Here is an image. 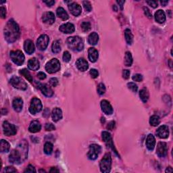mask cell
<instances>
[{"mask_svg": "<svg viewBox=\"0 0 173 173\" xmlns=\"http://www.w3.org/2000/svg\"><path fill=\"white\" fill-rule=\"evenodd\" d=\"M28 155V143L25 140L22 141L16 148L11 151L9 156V161L14 164H20L26 160Z\"/></svg>", "mask_w": 173, "mask_h": 173, "instance_id": "1", "label": "cell"}, {"mask_svg": "<svg viewBox=\"0 0 173 173\" xmlns=\"http://www.w3.org/2000/svg\"><path fill=\"white\" fill-rule=\"evenodd\" d=\"M20 35L18 25L13 19L9 20L4 28L5 39L8 43H14L18 39Z\"/></svg>", "mask_w": 173, "mask_h": 173, "instance_id": "2", "label": "cell"}, {"mask_svg": "<svg viewBox=\"0 0 173 173\" xmlns=\"http://www.w3.org/2000/svg\"><path fill=\"white\" fill-rule=\"evenodd\" d=\"M67 45L70 50L76 51V52L82 51L84 48L83 40L78 36L68 37L67 39Z\"/></svg>", "mask_w": 173, "mask_h": 173, "instance_id": "3", "label": "cell"}, {"mask_svg": "<svg viewBox=\"0 0 173 173\" xmlns=\"http://www.w3.org/2000/svg\"><path fill=\"white\" fill-rule=\"evenodd\" d=\"M112 166V158L110 153H107L104 155L103 158L100 162L99 167L101 172L104 173H108L110 172Z\"/></svg>", "mask_w": 173, "mask_h": 173, "instance_id": "4", "label": "cell"}, {"mask_svg": "<svg viewBox=\"0 0 173 173\" xmlns=\"http://www.w3.org/2000/svg\"><path fill=\"white\" fill-rule=\"evenodd\" d=\"M60 69V63L56 58H53L47 63L46 65V71L50 74L58 72Z\"/></svg>", "mask_w": 173, "mask_h": 173, "instance_id": "5", "label": "cell"}, {"mask_svg": "<svg viewBox=\"0 0 173 173\" xmlns=\"http://www.w3.org/2000/svg\"><path fill=\"white\" fill-rule=\"evenodd\" d=\"M10 58L13 62L18 66H21L25 62V56L21 51H12L10 52Z\"/></svg>", "mask_w": 173, "mask_h": 173, "instance_id": "6", "label": "cell"}, {"mask_svg": "<svg viewBox=\"0 0 173 173\" xmlns=\"http://www.w3.org/2000/svg\"><path fill=\"white\" fill-rule=\"evenodd\" d=\"M43 106L41 100L37 97L33 98L31 100L30 107H29V112L32 114H36L37 113L39 112L42 110Z\"/></svg>", "mask_w": 173, "mask_h": 173, "instance_id": "7", "label": "cell"}, {"mask_svg": "<svg viewBox=\"0 0 173 173\" xmlns=\"http://www.w3.org/2000/svg\"><path fill=\"white\" fill-rule=\"evenodd\" d=\"M10 83L16 89L20 90H26L27 89L26 82L18 76H12L10 79Z\"/></svg>", "mask_w": 173, "mask_h": 173, "instance_id": "8", "label": "cell"}, {"mask_svg": "<svg viewBox=\"0 0 173 173\" xmlns=\"http://www.w3.org/2000/svg\"><path fill=\"white\" fill-rule=\"evenodd\" d=\"M101 147L99 145L92 144L89 146V150L87 153V157L91 160H95L97 158L98 155L101 151Z\"/></svg>", "mask_w": 173, "mask_h": 173, "instance_id": "9", "label": "cell"}, {"mask_svg": "<svg viewBox=\"0 0 173 173\" xmlns=\"http://www.w3.org/2000/svg\"><path fill=\"white\" fill-rule=\"evenodd\" d=\"M3 133L6 136H12L16 134V128L12 124H10L7 121H4L3 123Z\"/></svg>", "mask_w": 173, "mask_h": 173, "instance_id": "10", "label": "cell"}, {"mask_svg": "<svg viewBox=\"0 0 173 173\" xmlns=\"http://www.w3.org/2000/svg\"><path fill=\"white\" fill-rule=\"evenodd\" d=\"M50 39L48 35H41L37 41V46L39 50L44 51L48 46Z\"/></svg>", "mask_w": 173, "mask_h": 173, "instance_id": "11", "label": "cell"}, {"mask_svg": "<svg viewBox=\"0 0 173 173\" xmlns=\"http://www.w3.org/2000/svg\"><path fill=\"white\" fill-rule=\"evenodd\" d=\"M157 155L160 158H164L168 154V146L165 142H159L156 149Z\"/></svg>", "mask_w": 173, "mask_h": 173, "instance_id": "12", "label": "cell"}, {"mask_svg": "<svg viewBox=\"0 0 173 173\" xmlns=\"http://www.w3.org/2000/svg\"><path fill=\"white\" fill-rule=\"evenodd\" d=\"M101 135H102V139H103L104 142L107 144L108 146L111 147L113 150H114L116 154H117V151L115 149L114 146L112 139L110 133H108V131H104V132H102Z\"/></svg>", "mask_w": 173, "mask_h": 173, "instance_id": "13", "label": "cell"}, {"mask_svg": "<svg viewBox=\"0 0 173 173\" xmlns=\"http://www.w3.org/2000/svg\"><path fill=\"white\" fill-rule=\"evenodd\" d=\"M156 134L161 139H166L169 136V129L168 127L166 125L160 126L157 129Z\"/></svg>", "mask_w": 173, "mask_h": 173, "instance_id": "14", "label": "cell"}, {"mask_svg": "<svg viewBox=\"0 0 173 173\" xmlns=\"http://www.w3.org/2000/svg\"><path fill=\"white\" fill-rule=\"evenodd\" d=\"M42 20L43 22L47 25H52L54 23L56 18H55L54 13L51 12H47L43 14Z\"/></svg>", "mask_w": 173, "mask_h": 173, "instance_id": "15", "label": "cell"}, {"mask_svg": "<svg viewBox=\"0 0 173 173\" xmlns=\"http://www.w3.org/2000/svg\"><path fill=\"white\" fill-rule=\"evenodd\" d=\"M101 107L102 111L107 115H111L113 113V108L111 104L107 100H102L101 101Z\"/></svg>", "mask_w": 173, "mask_h": 173, "instance_id": "16", "label": "cell"}, {"mask_svg": "<svg viewBox=\"0 0 173 173\" xmlns=\"http://www.w3.org/2000/svg\"><path fill=\"white\" fill-rule=\"evenodd\" d=\"M39 88L41 90V91L42 92V93L46 97H50L54 95V91L52 89V88L50 86H49L48 84H39Z\"/></svg>", "mask_w": 173, "mask_h": 173, "instance_id": "17", "label": "cell"}, {"mask_svg": "<svg viewBox=\"0 0 173 173\" xmlns=\"http://www.w3.org/2000/svg\"><path fill=\"white\" fill-rule=\"evenodd\" d=\"M59 30L63 33H66V34H71V33L74 32L75 28H74V26L72 24V23L68 22L61 25Z\"/></svg>", "mask_w": 173, "mask_h": 173, "instance_id": "18", "label": "cell"}, {"mask_svg": "<svg viewBox=\"0 0 173 173\" xmlns=\"http://www.w3.org/2000/svg\"><path fill=\"white\" fill-rule=\"evenodd\" d=\"M68 9H69L70 12L75 16L80 15V14L82 12V8L80 5L75 2H72L70 4L68 5Z\"/></svg>", "mask_w": 173, "mask_h": 173, "instance_id": "19", "label": "cell"}, {"mask_svg": "<svg viewBox=\"0 0 173 173\" xmlns=\"http://www.w3.org/2000/svg\"><path fill=\"white\" fill-rule=\"evenodd\" d=\"M76 66L77 68L80 71L84 72L88 69L89 68V64L88 62L84 60V58H79L78 59L76 62Z\"/></svg>", "mask_w": 173, "mask_h": 173, "instance_id": "20", "label": "cell"}, {"mask_svg": "<svg viewBox=\"0 0 173 173\" xmlns=\"http://www.w3.org/2000/svg\"><path fill=\"white\" fill-rule=\"evenodd\" d=\"M145 144H146L147 148L149 150L152 151L153 149H154L155 145H156V139H155L154 135L151 134L148 135V136L147 137Z\"/></svg>", "mask_w": 173, "mask_h": 173, "instance_id": "21", "label": "cell"}, {"mask_svg": "<svg viewBox=\"0 0 173 173\" xmlns=\"http://www.w3.org/2000/svg\"><path fill=\"white\" fill-rule=\"evenodd\" d=\"M24 50L25 52L28 54H32L35 52V46L34 43L31 40H26L24 43Z\"/></svg>", "mask_w": 173, "mask_h": 173, "instance_id": "22", "label": "cell"}, {"mask_svg": "<svg viewBox=\"0 0 173 173\" xmlns=\"http://www.w3.org/2000/svg\"><path fill=\"white\" fill-rule=\"evenodd\" d=\"M12 106L14 110L17 112H20L23 108V100L20 97H16L13 100Z\"/></svg>", "mask_w": 173, "mask_h": 173, "instance_id": "23", "label": "cell"}, {"mask_svg": "<svg viewBox=\"0 0 173 173\" xmlns=\"http://www.w3.org/2000/svg\"><path fill=\"white\" fill-rule=\"evenodd\" d=\"M41 129V125L40 123L37 121H33L31 122L30 126L29 127V131L32 133L39 132Z\"/></svg>", "mask_w": 173, "mask_h": 173, "instance_id": "24", "label": "cell"}, {"mask_svg": "<svg viewBox=\"0 0 173 173\" xmlns=\"http://www.w3.org/2000/svg\"><path fill=\"white\" fill-rule=\"evenodd\" d=\"M88 57H89V60L91 62H95L97 60L98 57H99L97 50H96L93 48H89L88 50Z\"/></svg>", "mask_w": 173, "mask_h": 173, "instance_id": "25", "label": "cell"}, {"mask_svg": "<svg viewBox=\"0 0 173 173\" xmlns=\"http://www.w3.org/2000/svg\"><path fill=\"white\" fill-rule=\"evenodd\" d=\"M28 67L31 70H37L40 67V63L37 58H33L29 61Z\"/></svg>", "mask_w": 173, "mask_h": 173, "instance_id": "26", "label": "cell"}, {"mask_svg": "<svg viewBox=\"0 0 173 173\" xmlns=\"http://www.w3.org/2000/svg\"><path fill=\"white\" fill-rule=\"evenodd\" d=\"M155 19H156V22H158V23L162 24L166 21V15H165L164 12L162 10H159L155 13Z\"/></svg>", "mask_w": 173, "mask_h": 173, "instance_id": "27", "label": "cell"}, {"mask_svg": "<svg viewBox=\"0 0 173 173\" xmlns=\"http://www.w3.org/2000/svg\"><path fill=\"white\" fill-rule=\"evenodd\" d=\"M52 117L54 122H58L62 119V112L61 109L56 108L53 110L52 113Z\"/></svg>", "mask_w": 173, "mask_h": 173, "instance_id": "28", "label": "cell"}, {"mask_svg": "<svg viewBox=\"0 0 173 173\" xmlns=\"http://www.w3.org/2000/svg\"><path fill=\"white\" fill-rule=\"evenodd\" d=\"M56 14L59 18H60L61 19L63 20H66L69 18V16H68V13L65 11V10L63 7H58L56 10Z\"/></svg>", "mask_w": 173, "mask_h": 173, "instance_id": "29", "label": "cell"}, {"mask_svg": "<svg viewBox=\"0 0 173 173\" xmlns=\"http://www.w3.org/2000/svg\"><path fill=\"white\" fill-rule=\"evenodd\" d=\"M98 41H99V35L95 32L91 33L88 37V43L91 46H95L97 44Z\"/></svg>", "mask_w": 173, "mask_h": 173, "instance_id": "30", "label": "cell"}, {"mask_svg": "<svg viewBox=\"0 0 173 173\" xmlns=\"http://www.w3.org/2000/svg\"><path fill=\"white\" fill-rule=\"evenodd\" d=\"M139 96H140L141 99L142 100L143 103H146L148 101L149 97V92L146 89H141L140 92H139Z\"/></svg>", "mask_w": 173, "mask_h": 173, "instance_id": "31", "label": "cell"}, {"mask_svg": "<svg viewBox=\"0 0 173 173\" xmlns=\"http://www.w3.org/2000/svg\"><path fill=\"white\" fill-rule=\"evenodd\" d=\"M125 36L127 44L128 45L132 44L133 41V35L130 29H126L125 31Z\"/></svg>", "mask_w": 173, "mask_h": 173, "instance_id": "32", "label": "cell"}, {"mask_svg": "<svg viewBox=\"0 0 173 173\" xmlns=\"http://www.w3.org/2000/svg\"><path fill=\"white\" fill-rule=\"evenodd\" d=\"M133 64V57L131 53L129 52H127L125 54V64L126 66H131Z\"/></svg>", "mask_w": 173, "mask_h": 173, "instance_id": "33", "label": "cell"}, {"mask_svg": "<svg viewBox=\"0 0 173 173\" xmlns=\"http://www.w3.org/2000/svg\"><path fill=\"white\" fill-rule=\"evenodd\" d=\"M52 50L53 53H54V54H58V53H60L61 51V45L60 41L56 40L53 42Z\"/></svg>", "mask_w": 173, "mask_h": 173, "instance_id": "34", "label": "cell"}, {"mask_svg": "<svg viewBox=\"0 0 173 173\" xmlns=\"http://www.w3.org/2000/svg\"><path fill=\"white\" fill-rule=\"evenodd\" d=\"M1 147L0 148L1 152H7L10 150V143L7 141L3 140V139H1V147Z\"/></svg>", "mask_w": 173, "mask_h": 173, "instance_id": "35", "label": "cell"}, {"mask_svg": "<svg viewBox=\"0 0 173 173\" xmlns=\"http://www.w3.org/2000/svg\"><path fill=\"white\" fill-rule=\"evenodd\" d=\"M19 73L21 75L24 76L25 77V78L28 80L29 82H33V76H31V74L30 72H29L28 71V70H27V69H26V68H24V69L20 70Z\"/></svg>", "mask_w": 173, "mask_h": 173, "instance_id": "36", "label": "cell"}, {"mask_svg": "<svg viewBox=\"0 0 173 173\" xmlns=\"http://www.w3.org/2000/svg\"><path fill=\"white\" fill-rule=\"evenodd\" d=\"M160 118H159L158 116L154 115L150 117V119H149V124H150L152 127H157V126L160 124Z\"/></svg>", "mask_w": 173, "mask_h": 173, "instance_id": "37", "label": "cell"}, {"mask_svg": "<svg viewBox=\"0 0 173 173\" xmlns=\"http://www.w3.org/2000/svg\"><path fill=\"white\" fill-rule=\"evenodd\" d=\"M53 151V145L50 142H47L44 145V152L47 155H50Z\"/></svg>", "mask_w": 173, "mask_h": 173, "instance_id": "38", "label": "cell"}, {"mask_svg": "<svg viewBox=\"0 0 173 173\" xmlns=\"http://www.w3.org/2000/svg\"><path fill=\"white\" fill-rule=\"evenodd\" d=\"M81 29L84 32H87L91 29V24L89 22H83L81 24Z\"/></svg>", "mask_w": 173, "mask_h": 173, "instance_id": "39", "label": "cell"}, {"mask_svg": "<svg viewBox=\"0 0 173 173\" xmlns=\"http://www.w3.org/2000/svg\"><path fill=\"white\" fill-rule=\"evenodd\" d=\"M97 93L99 94V95H104L106 92V86L104 85V84L103 83H99L97 86Z\"/></svg>", "mask_w": 173, "mask_h": 173, "instance_id": "40", "label": "cell"}, {"mask_svg": "<svg viewBox=\"0 0 173 173\" xmlns=\"http://www.w3.org/2000/svg\"><path fill=\"white\" fill-rule=\"evenodd\" d=\"M127 86L128 88L130 90H131L133 93H136L137 91V90H138V86L134 82H129V83L127 84Z\"/></svg>", "mask_w": 173, "mask_h": 173, "instance_id": "41", "label": "cell"}, {"mask_svg": "<svg viewBox=\"0 0 173 173\" xmlns=\"http://www.w3.org/2000/svg\"><path fill=\"white\" fill-rule=\"evenodd\" d=\"M71 59V55L70 54V53L68 51L64 52V54H63V60L66 62H68Z\"/></svg>", "mask_w": 173, "mask_h": 173, "instance_id": "42", "label": "cell"}, {"mask_svg": "<svg viewBox=\"0 0 173 173\" xmlns=\"http://www.w3.org/2000/svg\"><path fill=\"white\" fill-rule=\"evenodd\" d=\"M83 6L84 7V9H85L86 11L87 12H91L92 10V7L91 5V3L89 2V1H83Z\"/></svg>", "mask_w": 173, "mask_h": 173, "instance_id": "43", "label": "cell"}, {"mask_svg": "<svg viewBox=\"0 0 173 173\" xmlns=\"http://www.w3.org/2000/svg\"><path fill=\"white\" fill-rule=\"evenodd\" d=\"M133 80L136 82H141L143 80V76L140 74H136L133 76Z\"/></svg>", "mask_w": 173, "mask_h": 173, "instance_id": "44", "label": "cell"}, {"mask_svg": "<svg viewBox=\"0 0 173 173\" xmlns=\"http://www.w3.org/2000/svg\"><path fill=\"white\" fill-rule=\"evenodd\" d=\"M89 74H90V75H91V76L93 78H97V76H99V72H98V71H97V70L94 69V68H93V69H91V70H90Z\"/></svg>", "mask_w": 173, "mask_h": 173, "instance_id": "45", "label": "cell"}, {"mask_svg": "<svg viewBox=\"0 0 173 173\" xmlns=\"http://www.w3.org/2000/svg\"><path fill=\"white\" fill-rule=\"evenodd\" d=\"M45 129L47 131H54L56 129V127L54 125L51 123H47L46 125V127H45Z\"/></svg>", "mask_w": 173, "mask_h": 173, "instance_id": "46", "label": "cell"}, {"mask_svg": "<svg viewBox=\"0 0 173 173\" xmlns=\"http://www.w3.org/2000/svg\"><path fill=\"white\" fill-rule=\"evenodd\" d=\"M143 11H144L145 15L146 16L147 18H152V14H151L150 10H149L147 7H143Z\"/></svg>", "mask_w": 173, "mask_h": 173, "instance_id": "47", "label": "cell"}, {"mask_svg": "<svg viewBox=\"0 0 173 173\" xmlns=\"http://www.w3.org/2000/svg\"><path fill=\"white\" fill-rule=\"evenodd\" d=\"M50 84L52 86H56L58 84V80L56 78H52L50 80Z\"/></svg>", "mask_w": 173, "mask_h": 173, "instance_id": "48", "label": "cell"}, {"mask_svg": "<svg viewBox=\"0 0 173 173\" xmlns=\"http://www.w3.org/2000/svg\"><path fill=\"white\" fill-rule=\"evenodd\" d=\"M25 172H36V170L34 168V166H33L32 165H29L28 167L26 168V170H25Z\"/></svg>", "mask_w": 173, "mask_h": 173, "instance_id": "49", "label": "cell"}, {"mask_svg": "<svg viewBox=\"0 0 173 173\" xmlns=\"http://www.w3.org/2000/svg\"><path fill=\"white\" fill-rule=\"evenodd\" d=\"M0 15H1V17L2 18H5L6 17V10L3 6H1V9H0Z\"/></svg>", "mask_w": 173, "mask_h": 173, "instance_id": "50", "label": "cell"}, {"mask_svg": "<svg viewBox=\"0 0 173 173\" xmlns=\"http://www.w3.org/2000/svg\"><path fill=\"white\" fill-rule=\"evenodd\" d=\"M5 172H16L17 170L12 166H7L4 169Z\"/></svg>", "mask_w": 173, "mask_h": 173, "instance_id": "51", "label": "cell"}, {"mask_svg": "<svg viewBox=\"0 0 173 173\" xmlns=\"http://www.w3.org/2000/svg\"><path fill=\"white\" fill-rule=\"evenodd\" d=\"M130 70H124L123 71V77L125 78V79H128L130 76Z\"/></svg>", "mask_w": 173, "mask_h": 173, "instance_id": "52", "label": "cell"}, {"mask_svg": "<svg viewBox=\"0 0 173 173\" xmlns=\"http://www.w3.org/2000/svg\"><path fill=\"white\" fill-rule=\"evenodd\" d=\"M147 3L149 5L154 7V8H156V7H158V2L156 1H147Z\"/></svg>", "mask_w": 173, "mask_h": 173, "instance_id": "53", "label": "cell"}, {"mask_svg": "<svg viewBox=\"0 0 173 173\" xmlns=\"http://www.w3.org/2000/svg\"><path fill=\"white\" fill-rule=\"evenodd\" d=\"M37 77H38L39 79L43 80L46 78V74L43 72H39L38 74H37Z\"/></svg>", "mask_w": 173, "mask_h": 173, "instance_id": "54", "label": "cell"}, {"mask_svg": "<svg viewBox=\"0 0 173 173\" xmlns=\"http://www.w3.org/2000/svg\"><path fill=\"white\" fill-rule=\"evenodd\" d=\"M114 125H115V122L114 121H111L110 123L108 124L107 129H109V130H112L114 129Z\"/></svg>", "mask_w": 173, "mask_h": 173, "instance_id": "55", "label": "cell"}, {"mask_svg": "<svg viewBox=\"0 0 173 173\" xmlns=\"http://www.w3.org/2000/svg\"><path fill=\"white\" fill-rule=\"evenodd\" d=\"M43 2L46 3V4L48 5V6L51 7L54 4L55 1H52V0H51V1H43Z\"/></svg>", "mask_w": 173, "mask_h": 173, "instance_id": "56", "label": "cell"}, {"mask_svg": "<svg viewBox=\"0 0 173 173\" xmlns=\"http://www.w3.org/2000/svg\"><path fill=\"white\" fill-rule=\"evenodd\" d=\"M117 3L120 5L121 10H123V5H124V3H125V1H117Z\"/></svg>", "mask_w": 173, "mask_h": 173, "instance_id": "57", "label": "cell"}, {"mask_svg": "<svg viewBox=\"0 0 173 173\" xmlns=\"http://www.w3.org/2000/svg\"><path fill=\"white\" fill-rule=\"evenodd\" d=\"M43 115L45 117H48L49 116H50V110H48V112H46V110H45V111H44V114H43Z\"/></svg>", "mask_w": 173, "mask_h": 173, "instance_id": "58", "label": "cell"}, {"mask_svg": "<svg viewBox=\"0 0 173 173\" xmlns=\"http://www.w3.org/2000/svg\"><path fill=\"white\" fill-rule=\"evenodd\" d=\"M168 3V1H160L161 5H162V6H166V4H167V3Z\"/></svg>", "mask_w": 173, "mask_h": 173, "instance_id": "59", "label": "cell"}, {"mask_svg": "<svg viewBox=\"0 0 173 173\" xmlns=\"http://www.w3.org/2000/svg\"><path fill=\"white\" fill-rule=\"evenodd\" d=\"M50 172H59V170H58V169H56V168H52V169H51V170H50Z\"/></svg>", "mask_w": 173, "mask_h": 173, "instance_id": "60", "label": "cell"}, {"mask_svg": "<svg viewBox=\"0 0 173 173\" xmlns=\"http://www.w3.org/2000/svg\"><path fill=\"white\" fill-rule=\"evenodd\" d=\"M172 172V168H171L170 166H169V167H168V168H166V172Z\"/></svg>", "mask_w": 173, "mask_h": 173, "instance_id": "61", "label": "cell"}, {"mask_svg": "<svg viewBox=\"0 0 173 173\" xmlns=\"http://www.w3.org/2000/svg\"><path fill=\"white\" fill-rule=\"evenodd\" d=\"M7 110L4 109V108H3L2 110H1V113H2V115H5V114H7Z\"/></svg>", "mask_w": 173, "mask_h": 173, "instance_id": "62", "label": "cell"}, {"mask_svg": "<svg viewBox=\"0 0 173 173\" xmlns=\"http://www.w3.org/2000/svg\"><path fill=\"white\" fill-rule=\"evenodd\" d=\"M167 13L169 14V17L172 16V15H171V11L170 10H168V12H167Z\"/></svg>", "mask_w": 173, "mask_h": 173, "instance_id": "63", "label": "cell"}, {"mask_svg": "<svg viewBox=\"0 0 173 173\" xmlns=\"http://www.w3.org/2000/svg\"><path fill=\"white\" fill-rule=\"evenodd\" d=\"M39 172H46V171H45L44 170H39Z\"/></svg>", "mask_w": 173, "mask_h": 173, "instance_id": "64", "label": "cell"}]
</instances>
